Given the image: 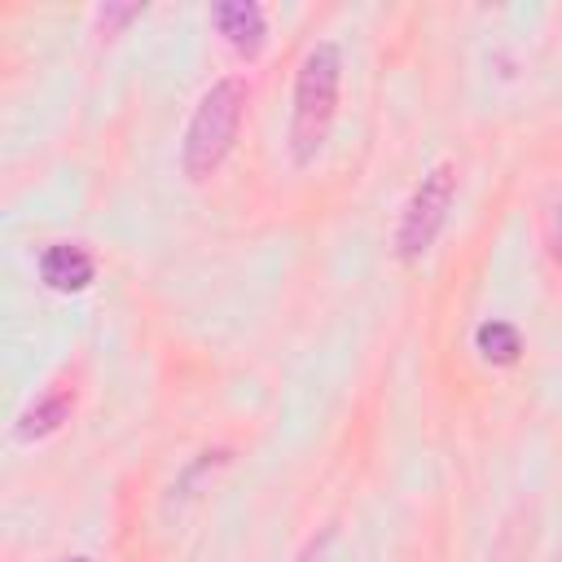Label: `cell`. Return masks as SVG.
<instances>
[{
	"label": "cell",
	"mask_w": 562,
	"mask_h": 562,
	"mask_svg": "<svg viewBox=\"0 0 562 562\" xmlns=\"http://www.w3.org/2000/svg\"><path fill=\"white\" fill-rule=\"evenodd\" d=\"M338 75H342L338 48L329 40L312 44L299 66V79H294V119H290L294 162H312L316 149L325 145L334 110H338Z\"/></svg>",
	"instance_id": "cell-1"
},
{
	"label": "cell",
	"mask_w": 562,
	"mask_h": 562,
	"mask_svg": "<svg viewBox=\"0 0 562 562\" xmlns=\"http://www.w3.org/2000/svg\"><path fill=\"white\" fill-rule=\"evenodd\" d=\"M241 114H246V83L241 79L228 75V79H220L202 92V101L189 119V132H184V171H189V180H206L224 162V154L237 140Z\"/></svg>",
	"instance_id": "cell-2"
},
{
	"label": "cell",
	"mask_w": 562,
	"mask_h": 562,
	"mask_svg": "<svg viewBox=\"0 0 562 562\" xmlns=\"http://www.w3.org/2000/svg\"><path fill=\"white\" fill-rule=\"evenodd\" d=\"M452 198H457V167L452 162H435L422 176V184L413 189L408 206H404V220H400V233H395L400 259H422L430 250V241L439 237V228L448 220Z\"/></svg>",
	"instance_id": "cell-3"
},
{
	"label": "cell",
	"mask_w": 562,
	"mask_h": 562,
	"mask_svg": "<svg viewBox=\"0 0 562 562\" xmlns=\"http://www.w3.org/2000/svg\"><path fill=\"white\" fill-rule=\"evenodd\" d=\"M40 277H44L48 290L70 294V290H83L97 277V263L79 241H57V246H48L40 255Z\"/></svg>",
	"instance_id": "cell-4"
},
{
	"label": "cell",
	"mask_w": 562,
	"mask_h": 562,
	"mask_svg": "<svg viewBox=\"0 0 562 562\" xmlns=\"http://www.w3.org/2000/svg\"><path fill=\"white\" fill-rule=\"evenodd\" d=\"M220 35H228V44L241 53V57H255L263 48V9L255 0H220L211 9Z\"/></svg>",
	"instance_id": "cell-5"
},
{
	"label": "cell",
	"mask_w": 562,
	"mask_h": 562,
	"mask_svg": "<svg viewBox=\"0 0 562 562\" xmlns=\"http://www.w3.org/2000/svg\"><path fill=\"white\" fill-rule=\"evenodd\" d=\"M70 408H75V395H70V391L44 395L40 404H31V408L18 417V439H44V435H53V430L70 417Z\"/></svg>",
	"instance_id": "cell-6"
},
{
	"label": "cell",
	"mask_w": 562,
	"mask_h": 562,
	"mask_svg": "<svg viewBox=\"0 0 562 562\" xmlns=\"http://www.w3.org/2000/svg\"><path fill=\"white\" fill-rule=\"evenodd\" d=\"M474 347L483 351V360L492 364H514L518 351H522V334L509 325V321H483L474 329Z\"/></svg>",
	"instance_id": "cell-7"
},
{
	"label": "cell",
	"mask_w": 562,
	"mask_h": 562,
	"mask_svg": "<svg viewBox=\"0 0 562 562\" xmlns=\"http://www.w3.org/2000/svg\"><path fill=\"white\" fill-rule=\"evenodd\" d=\"M549 255H553V263L562 268V184H558L553 198H549Z\"/></svg>",
	"instance_id": "cell-8"
},
{
	"label": "cell",
	"mask_w": 562,
	"mask_h": 562,
	"mask_svg": "<svg viewBox=\"0 0 562 562\" xmlns=\"http://www.w3.org/2000/svg\"><path fill=\"white\" fill-rule=\"evenodd\" d=\"M136 13H140V4H123V9H119V4H105L97 18H101V26H105V31H114L119 22H127V18H136Z\"/></svg>",
	"instance_id": "cell-9"
},
{
	"label": "cell",
	"mask_w": 562,
	"mask_h": 562,
	"mask_svg": "<svg viewBox=\"0 0 562 562\" xmlns=\"http://www.w3.org/2000/svg\"><path fill=\"white\" fill-rule=\"evenodd\" d=\"M325 540H329V531H325V536H321V540H312V544H307V549H303V558H299V562H312V558H316V553H321V544H325Z\"/></svg>",
	"instance_id": "cell-10"
},
{
	"label": "cell",
	"mask_w": 562,
	"mask_h": 562,
	"mask_svg": "<svg viewBox=\"0 0 562 562\" xmlns=\"http://www.w3.org/2000/svg\"><path fill=\"white\" fill-rule=\"evenodd\" d=\"M66 562H88V558H66Z\"/></svg>",
	"instance_id": "cell-11"
}]
</instances>
